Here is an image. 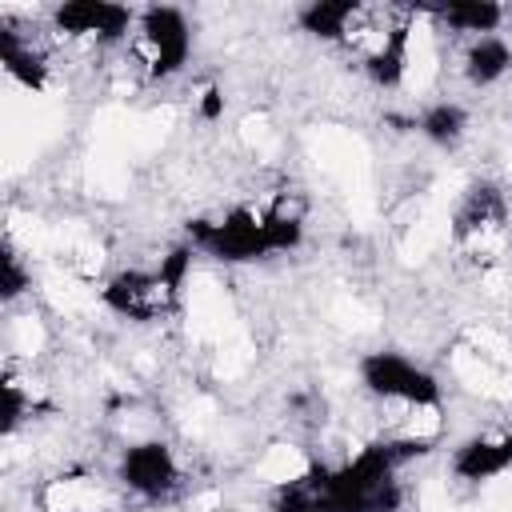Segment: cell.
<instances>
[{
	"mask_svg": "<svg viewBox=\"0 0 512 512\" xmlns=\"http://www.w3.org/2000/svg\"><path fill=\"white\" fill-rule=\"evenodd\" d=\"M188 236L196 248L220 256V260H256L276 252L272 232H268V216L252 212V208H232L220 220H192Z\"/></svg>",
	"mask_w": 512,
	"mask_h": 512,
	"instance_id": "obj_1",
	"label": "cell"
},
{
	"mask_svg": "<svg viewBox=\"0 0 512 512\" xmlns=\"http://www.w3.org/2000/svg\"><path fill=\"white\" fill-rule=\"evenodd\" d=\"M360 380L368 384L372 396H384L392 404H404V408H436L440 404V384L416 368L412 360L396 356V352H368L360 360Z\"/></svg>",
	"mask_w": 512,
	"mask_h": 512,
	"instance_id": "obj_2",
	"label": "cell"
},
{
	"mask_svg": "<svg viewBox=\"0 0 512 512\" xmlns=\"http://www.w3.org/2000/svg\"><path fill=\"white\" fill-rule=\"evenodd\" d=\"M188 44H192V32H188V20L176 12V8H148L140 16V60L148 64V76H172L184 60H188Z\"/></svg>",
	"mask_w": 512,
	"mask_h": 512,
	"instance_id": "obj_3",
	"label": "cell"
},
{
	"mask_svg": "<svg viewBox=\"0 0 512 512\" xmlns=\"http://www.w3.org/2000/svg\"><path fill=\"white\" fill-rule=\"evenodd\" d=\"M176 292L160 268L156 272H120L108 288H104V304L128 320H160L172 304H176Z\"/></svg>",
	"mask_w": 512,
	"mask_h": 512,
	"instance_id": "obj_4",
	"label": "cell"
},
{
	"mask_svg": "<svg viewBox=\"0 0 512 512\" xmlns=\"http://www.w3.org/2000/svg\"><path fill=\"white\" fill-rule=\"evenodd\" d=\"M52 20L68 36H92L100 44H116L132 24V8L108 4V0H68L56 8Z\"/></svg>",
	"mask_w": 512,
	"mask_h": 512,
	"instance_id": "obj_5",
	"label": "cell"
},
{
	"mask_svg": "<svg viewBox=\"0 0 512 512\" xmlns=\"http://www.w3.org/2000/svg\"><path fill=\"white\" fill-rule=\"evenodd\" d=\"M120 476L132 492L140 496H164L176 488L180 472H176V460L168 452V444L160 440H148V444H132L120 460Z\"/></svg>",
	"mask_w": 512,
	"mask_h": 512,
	"instance_id": "obj_6",
	"label": "cell"
},
{
	"mask_svg": "<svg viewBox=\"0 0 512 512\" xmlns=\"http://www.w3.org/2000/svg\"><path fill=\"white\" fill-rule=\"evenodd\" d=\"M512 464V432L508 436H472L456 448L452 472L460 480H488Z\"/></svg>",
	"mask_w": 512,
	"mask_h": 512,
	"instance_id": "obj_7",
	"label": "cell"
},
{
	"mask_svg": "<svg viewBox=\"0 0 512 512\" xmlns=\"http://www.w3.org/2000/svg\"><path fill=\"white\" fill-rule=\"evenodd\" d=\"M508 220V200L496 184H476L468 188L464 204L456 208V236L468 240V236H484L492 228H500Z\"/></svg>",
	"mask_w": 512,
	"mask_h": 512,
	"instance_id": "obj_8",
	"label": "cell"
},
{
	"mask_svg": "<svg viewBox=\"0 0 512 512\" xmlns=\"http://www.w3.org/2000/svg\"><path fill=\"white\" fill-rule=\"evenodd\" d=\"M0 60L4 68L24 84V88H44L48 80V60L40 48H32V40H20V32L12 24L0 28Z\"/></svg>",
	"mask_w": 512,
	"mask_h": 512,
	"instance_id": "obj_9",
	"label": "cell"
},
{
	"mask_svg": "<svg viewBox=\"0 0 512 512\" xmlns=\"http://www.w3.org/2000/svg\"><path fill=\"white\" fill-rule=\"evenodd\" d=\"M508 68H512V48H508L500 36H480V40L468 48V56H464V76H468L472 84H480V88L496 84Z\"/></svg>",
	"mask_w": 512,
	"mask_h": 512,
	"instance_id": "obj_10",
	"label": "cell"
},
{
	"mask_svg": "<svg viewBox=\"0 0 512 512\" xmlns=\"http://www.w3.org/2000/svg\"><path fill=\"white\" fill-rule=\"evenodd\" d=\"M356 16H360V4H352V0H316V4H308V8L300 12V24H304V32H312V36L344 40Z\"/></svg>",
	"mask_w": 512,
	"mask_h": 512,
	"instance_id": "obj_11",
	"label": "cell"
},
{
	"mask_svg": "<svg viewBox=\"0 0 512 512\" xmlns=\"http://www.w3.org/2000/svg\"><path fill=\"white\" fill-rule=\"evenodd\" d=\"M436 16L456 32H496V24L504 20V8L488 0H460V4L436 8Z\"/></svg>",
	"mask_w": 512,
	"mask_h": 512,
	"instance_id": "obj_12",
	"label": "cell"
},
{
	"mask_svg": "<svg viewBox=\"0 0 512 512\" xmlns=\"http://www.w3.org/2000/svg\"><path fill=\"white\" fill-rule=\"evenodd\" d=\"M464 120H468L464 108L444 100V104H432V108L420 116V132H424L428 140H436V144L448 148V144H456V140L464 136Z\"/></svg>",
	"mask_w": 512,
	"mask_h": 512,
	"instance_id": "obj_13",
	"label": "cell"
},
{
	"mask_svg": "<svg viewBox=\"0 0 512 512\" xmlns=\"http://www.w3.org/2000/svg\"><path fill=\"white\" fill-rule=\"evenodd\" d=\"M24 288H28V272H24L20 256L12 248H4V256H0V292H4V300H16Z\"/></svg>",
	"mask_w": 512,
	"mask_h": 512,
	"instance_id": "obj_14",
	"label": "cell"
},
{
	"mask_svg": "<svg viewBox=\"0 0 512 512\" xmlns=\"http://www.w3.org/2000/svg\"><path fill=\"white\" fill-rule=\"evenodd\" d=\"M220 112H224V92H220V88H208L204 100H200V116H204V120H216Z\"/></svg>",
	"mask_w": 512,
	"mask_h": 512,
	"instance_id": "obj_15",
	"label": "cell"
}]
</instances>
